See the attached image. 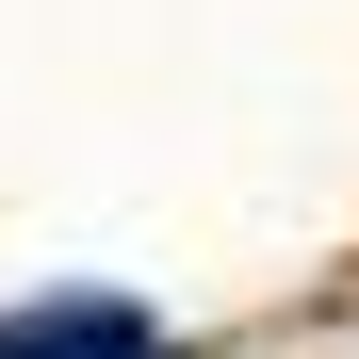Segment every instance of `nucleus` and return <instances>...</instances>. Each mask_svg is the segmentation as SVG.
I'll list each match as a JSON object with an SVG mask.
<instances>
[{
    "mask_svg": "<svg viewBox=\"0 0 359 359\" xmlns=\"http://www.w3.org/2000/svg\"><path fill=\"white\" fill-rule=\"evenodd\" d=\"M0 359H163V327L131 294H33V311L0 327Z\"/></svg>",
    "mask_w": 359,
    "mask_h": 359,
    "instance_id": "obj_1",
    "label": "nucleus"
}]
</instances>
